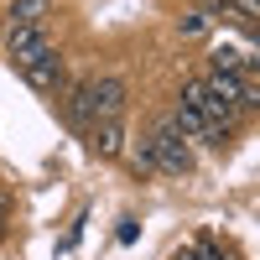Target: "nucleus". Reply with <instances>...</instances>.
Masks as SVG:
<instances>
[{
	"label": "nucleus",
	"mask_w": 260,
	"mask_h": 260,
	"mask_svg": "<svg viewBox=\"0 0 260 260\" xmlns=\"http://www.w3.org/2000/svg\"><path fill=\"white\" fill-rule=\"evenodd\" d=\"M62 110H68V125L78 130V136H89L94 125L125 115V78L104 73V78H83V83H73L68 99H62Z\"/></svg>",
	"instance_id": "f257e3e1"
},
{
	"label": "nucleus",
	"mask_w": 260,
	"mask_h": 260,
	"mask_svg": "<svg viewBox=\"0 0 260 260\" xmlns=\"http://www.w3.org/2000/svg\"><path fill=\"white\" fill-rule=\"evenodd\" d=\"M141 146H146V167H151V172H167V177L192 172V146L172 130V120H156V125H151V136H141Z\"/></svg>",
	"instance_id": "f03ea898"
},
{
	"label": "nucleus",
	"mask_w": 260,
	"mask_h": 260,
	"mask_svg": "<svg viewBox=\"0 0 260 260\" xmlns=\"http://www.w3.org/2000/svg\"><path fill=\"white\" fill-rule=\"evenodd\" d=\"M11 68L26 78L37 94H62V89H68V68H62V52H57V47H42V52H31V57L11 62Z\"/></svg>",
	"instance_id": "7ed1b4c3"
},
{
	"label": "nucleus",
	"mask_w": 260,
	"mask_h": 260,
	"mask_svg": "<svg viewBox=\"0 0 260 260\" xmlns=\"http://www.w3.org/2000/svg\"><path fill=\"white\" fill-rule=\"evenodd\" d=\"M42 47H52V42H47V26H16V31H6V57H11V62L31 57V52H42Z\"/></svg>",
	"instance_id": "20e7f679"
},
{
	"label": "nucleus",
	"mask_w": 260,
	"mask_h": 260,
	"mask_svg": "<svg viewBox=\"0 0 260 260\" xmlns=\"http://www.w3.org/2000/svg\"><path fill=\"white\" fill-rule=\"evenodd\" d=\"M47 16H52V0H11L6 6V31H16V26H47Z\"/></svg>",
	"instance_id": "39448f33"
},
{
	"label": "nucleus",
	"mask_w": 260,
	"mask_h": 260,
	"mask_svg": "<svg viewBox=\"0 0 260 260\" xmlns=\"http://www.w3.org/2000/svg\"><path fill=\"white\" fill-rule=\"evenodd\" d=\"M89 146L99 151L104 161L125 156V120H104V125H94V130H89Z\"/></svg>",
	"instance_id": "423d86ee"
},
{
	"label": "nucleus",
	"mask_w": 260,
	"mask_h": 260,
	"mask_svg": "<svg viewBox=\"0 0 260 260\" xmlns=\"http://www.w3.org/2000/svg\"><path fill=\"white\" fill-rule=\"evenodd\" d=\"M172 260H234V250L224 245V240H213V234H198L192 245H182Z\"/></svg>",
	"instance_id": "0eeeda50"
},
{
	"label": "nucleus",
	"mask_w": 260,
	"mask_h": 260,
	"mask_svg": "<svg viewBox=\"0 0 260 260\" xmlns=\"http://www.w3.org/2000/svg\"><path fill=\"white\" fill-rule=\"evenodd\" d=\"M219 16H240L245 26H255V16H260V0H219Z\"/></svg>",
	"instance_id": "6e6552de"
},
{
	"label": "nucleus",
	"mask_w": 260,
	"mask_h": 260,
	"mask_svg": "<svg viewBox=\"0 0 260 260\" xmlns=\"http://www.w3.org/2000/svg\"><path fill=\"white\" fill-rule=\"evenodd\" d=\"M213 11H219V6H213ZM213 11H187V21H177V31L182 37H203L208 21H213Z\"/></svg>",
	"instance_id": "1a4fd4ad"
},
{
	"label": "nucleus",
	"mask_w": 260,
	"mask_h": 260,
	"mask_svg": "<svg viewBox=\"0 0 260 260\" xmlns=\"http://www.w3.org/2000/svg\"><path fill=\"white\" fill-rule=\"evenodd\" d=\"M6 229H11V198L0 192V240H6Z\"/></svg>",
	"instance_id": "9d476101"
}]
</instances>
